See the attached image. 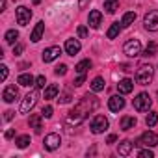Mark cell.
Segmentation results:
<instances>
[{
    "label": "cell",
    "mask_w": 158,
    "mask_h": 158,
    "mask_svg": "<svg viewBox=\"0 0 158 158\" xmlns=\"http://www.w3.org/2000/svg\"><path fill=\"white\" fill-rule=\"evenodd\" d=\"M154 154H152V151L151 149H143V151H139V158H152Z\"/></svg>",
    "instance_id": "obj_36"
},
{
    "label": "cell",
    "mask_w": 158,
    "mask_h": 158,
    "mask_svg": "<svg viewBox=\"0 0 158 158\" xmlns=\"http://www.w3.org/2000/svg\"><path fill=\"white\" fill-rule=\"evenodd\" d=\"M97 106H99V99L95 97V95H89V93H86L82 99H80V102H78L69 114H67V123L69 125H80L82 121H86V117L89 115V112H93V110H97Z\"/></svg>",
    "instance_id": "obj_1"
},
{
    "label": "cell",
    "mask_w": 158,
    "mask_h": 158,
    "mask_svg": "<svg viewBox=\"0 0 158 158\" xmlns=\"http://www.w3.org/2000/svg\"><path fill=\"white\" fill-rule=\"evenodd\" d=\"M91 67V61L89 60H82L80 63H76V67H74V71L78 73V74H86V71Z\"/></svg>",
    "instance_id": "obj_22"
},
{
    "label": "cell",
    "mask_w": 158,
    "mask_h": 158,
    "mask_svg": "<svg viewBox=\"0 0 158 158\" xmlns=\"http://www.w3.org/2000/svg\"><path fill=\"white\" fill-rule=\"evenodd\" d=\"M19 97V89L15 88V86H6V89H4V93H2V99H4V102H13L15 99Z\"/></svg>",
    "instance_id": "obj_15"
},
{
    "label": "cell",
    "mask_w": 158,
    "mask_h": 158,
    "mask_svg": "<svg viewBox=\"0 0 158 158\" xmlns=\"http://www.w3.org/2000/svg\"><path fill=\"white\" fill-rule=\"evenodd\" d=\"M86 82V74H78V78L74 80V86H82Z\"/></svg>",
    "instance_id": "obj_37"
},
{
    "label": "cell",
    "mask_w": 158,
    "mask_h": 158,
    "mask_svg": "<svg viewBox=\"0 0 158 158\" xmlns=\"http://www.w3.org/2000/svg\"><path fill=\"white\" fill-rule=\"evenodd\" d=\"M132 147H134V143H132V141L123 139V141L119 143V149H117V151H119V154H121V156H128V154H130V151H132Z\"/></svg>",
    "instance_id": "obj_21"
},
{
    "label": "cell",
    "mask_w": 158,
    "mask_h": 158,
    "mask_svg": "<svg viewBox=\"0 0 158 158\" xmlns=\"http://www.w3.org/2000/svg\"><path fill=\"white\" fill-rule=\"evenodd\" d=\"M43 115L41 114H34V115H30V119H28V125H30V128H34V132L35 134H41V130H43Z\"/></svg>",
    "instance_id": "obj_13"
},
{
    "label": "cell",
    "mask_w": 158,
    "mask_h": 158,
    "mask_svg": "<svg viewBox=\"0 0 158 158\" xmlns=\"http://www.w3.org/2000/svg\"><path fill=\"white\" fill-rule=\"evenodd\" d=\"M88 4H89V0H80V2H78V8H80V10H86Z\"/></svg>",
    "instance_id": "obj_42"
},
{
    "label": "cell",
    "mask_w": 158,
    "mask_h": 158,
    "mask_svg": "<svg viewBox=\"0 0 158 158\" xmlns=\"http://www.w3.org/2000/svg\"><path fill=\"white\" fill-rule=\"evenodd\" d=\"M37 91L34 89V91H30L24 99H23V102H21V114H28L34 106H35V102H37Z\"/></svg>",
    "instance_id": "obj_6"
},
{
    "label": "cell",
    "mask_w": 158,
    "mask_h": 158,
    "mask_svg": "<svg viewBox=\"0 0 158 158\" xmlns=\"http://www.w3.org/2000/svg\"><path fill=\"white\" fill-rule=\"evenodd\" d=\"M15 143H17L19 149H24V147L30 145V136H26V134H24V136H19V138L15 139Z\"/></svg>",
    "instance_id": "obj_29"
},
{
    "label": "cell",
    "mask_w": 158,
    "mask_h": 158,
    "mask_svg": "<svg viewBox=\"0 0 158 158\" xmlns=\"http://www.w3.org/2000/svg\"><path fill=\"white\" fill-rule=\"evenodd\" d=\"M0 69H2V80H6V78H8V67H6V65H2Z\"/></svg>",
    "instance_id": "obj_43"
},
{
    "label": "cell",
    "mask_w": 158,
    "mask_h": 158,
    "mask_svg": "<svg viewBox=\"0 0 158 158\" xmlns=\"http://www.w3.org/2000/svg\"><path fill=\"white\" fill-rule=\"evenodd\" d=\"M119 8V0H104V10L108 13H115Z\"/></svg>",
    "instance_id": "obj_23"
},
{
    "label": "cell",
    "mask_w": 158,
    "mask_h": 158,
    "mask_svg": "<svg viewBox=\"0 0 158 158\" xmlns=\"http://www.w3.org/2000/svg\"><path fill=\"white\" fill-rule=\"evenodd\" d=\"M152 76H154V69L151 65H141L136 71V82L139 86H147L152 82Z\"/></svg>",
    "instance_id": "obj_2"
},
{
    "label": "cell",
    "mask_w": 158,
    "mask_h": 158,
    "mask_svg": "<svg viewBox=\"0 0 158 158\" xmlns=\"http://www.w3.org/2000/svg\"><path fill=\"white\" fill-rule=\"evenodd\" d=\"M91 89H93V91H102V89H104V78H102V76L93 78V82H91Z\"/></svg>",
    "instance_id": "obj_25"
},
{
    "label": "cell",
    "mask_w": 158,
    "mask_h": 158,
    "mask_svg": "<svg viewBox=\"0 0 158 158\" xmlns=\"http://www.w3.org/2000/svg\"><path fill=\"white\" fill-rule=\"evenodd\" d=\"M119 32H121V24L119 23H114L112 26H110V30H108V39H115L117 35H119Z\"/></svg>",
    "instance_id": "obj_26"
},
{
    "label": "cell",
    "mask_w": 158,
    "mask_h": 158,
    "mask_svg": "<svg viewBox=\"0 0 158 158\" xmlns=\"http://www.w3.org/2000/svg\"><path fill=\"white\" fill-rule=\"evenodd\" d=\"M45 149L47 151H56L58 147H60V143H61V139H60V136L56 134V132H52V134H47L45 136Z\"/></svg>",
    "instance_id": "obj_11"
},
{
    "label": "cell",
    "mask_w": 158,
    "mask_h": 158,
    "mask_svg": "<svg viewBox=\"0 0 158 158\" xmlns=\"http://www.w3.org/2000/svg\"><path fill=\"white\" fill-rule=\"evenodd\" d=\"M145 123H147V127H154V125L158 123V112H151V114L145 117Z\"/></svg>",
    "instance_id": "obj_30"
},
{
    "label": "cell",
    "mask_w": 158,
    "mask_h": 158,
    "mask_svg": "<svg viewBox=\"0 0 158 158\" xmlns=\"http://www.w3.org/2000/svg\"><path fill=\"white\" fill-rule=\"evenodd\" d=\"M6 10V0H0V11Z\"/></svg>",
    "instance_id": "obj_45"
},
{
    "label": "cell",
    "mask_w": 158,
    "mask_h": 158,
    "mask_svg": "<svg viewBox=\"0 0 158 158\" xmlns=\"http://www.w3.org/2000/svg\"><path fill=\"white\" fill-rule=\"evenodd\" d=\"M13 136H15V128H10V130H6V134H4L6 139H11Z\"/></svg>",
    "instance_id": "obj_40"
},
{
    "label": "cell",
    "mask_w": 158,
    "mask_h": 158,
    "mask_svg": "<svg viewBox=\"0 0 158 158\" xmlns=\"http://www.w3.org/2000/svg\"><path fill=\"white\" fill-rule=\"evenodd\" d=\"M54 73H56V74H61V76H63V74L67 73V65H63V63H60V65H58V67L54 69Z\"/></svg>",
    "instance_id": "obj_35"
},
{
    "label": "cell",
    "mask_w": 158,
    "mask_h": 158,
    "mask_svg": "<svg viewBox=\"0 0 158 158\" xmlns=\"http://www.w3.org/2000/svg\"><path fill=\"white\" fill-rule=\"evenodd\" d=\"M13 114H15V112H11V110H8V112L4 114V121H11V119H13Z\"/></svg>",
    "instance_id": "obj_41"
},
{
    "label": "cell",
    "mask_w": 158,
    "mask_h": 158,
    "mask_svg": "<svg viewBox=\"0 0 158 158\" xmlns=\"http://www.w3.org/2000/svg\"><path fill=\"white\" fill-rule=\"evenodd\" d=\"M86 35H88V28L80 26V28H78V37H86Z\"/></svg>",
    "instance_id": "obj_39"
},
{
    "label": "cell",
    "mask_w": 158,
    "mask_h": 158,
    "mask_svg": "<svg viewBox=\"0 0 158 158\" xmlns=\"http://www.w3.org/2000/svg\"><path fill=\"white\" fill-rule=\"evenodd\" d=\"M71 99H73L71 93H63V95L58 99V102H60V104H67V102H71Z\"/></svg>",
    "instance_id": "obj_33"
},
{
    "label": "cell",
    "mask_w": 158,
    "mask_h": 158,
    "mask_svg": "<svg viewBox=\"0 0 158 158\" xmlns=\"http://www.w3.org/2000/svg\"><path fill=\"white\" fill-rule=\"evenodd\" d=\"M108 108H110L112 112H121V110L125 108V99H123L121 95H114V97H110V101H108Z\"/></svg>",
    "instance_id": "obj_12"
},
{
    "label": "cell",
    "mask_w": 158,
    "mask_h": 158,
    "mask_svg": "<svg viewBox=\"0 0 158 158\" xmlns=\"http://www.w3.org/2000/svg\"><path fill=\"white\" fill-rule=\"evenodd\" d=\"M156 48H158V47H156L154 43H149V47L145 48V52H143V56H149V58H151V56H154V52H156Z\"/></svg>",
    "instance_id": "obj_31"
},
{
    "label": "cell",
    "mask_w": 158,
    "mask_h": 158,
    "mask_svg": "<svg viewBox=\"0 0 158 158\" xmlns=\"http://www.w3.org/2000/svg\"><path fill=\"white\" fill-rule=\"evenodd\" d=\"M136 117L134 115H125L123 119H121V130H130V128H134L136 127Z\"/></svg>",
    "instance_id": "obj_20"
},
{
    "label": "cell",
    "mask_w": 158,
    "mask_h": 158,
    "mask_svg": "<svg viewBox=\"0 0 158 158\" xmlns=\"http://www.w3.org/2000/svg\"><path fill=\"white\" fill-rule=\"evenodd\" d=\"M108 128V119L104 115H95L91 119V132L93 134H102Z\"/></svg>",
    "instance_id": "obj_8"
},
{
    "label": "cell",
    "mask_w": 158,
    "mask_h": 158,
    "mask_svg": "<svg viewBox=\"0 0 158 158\" xmlns=\"http://www.w3.org/2000/svg\"><path fill=\"white\" fill-rule=\"evenodd\" d=\"M43 32H45V23H43V21H39V23L35 24V28L32 30V35H30V39H32L34 43H37V41L43 37Z\"/></svg>",
    "instance_id": "obj_18"
},
{
    "label": "cell",
    "mask_w": 158,
    "mask_h": 158,
    "mask_svg": "<svg viewBox=\"0 0 158 158\" xmlns=\"http://www.w3.org/2000/svg\"><path fill=\"white\" fill-rule=\"evenodd\" d=\"M17 82H19V86H24V88H28V86L35 84V78H34L30 73H23V74H19Z\"/></svg>",
    "instance_id": "obj_19"
},
{
    "label": "cell",
    "mask_w": 158,
    "mask_h": 158,
    "mask_svg": "<svg viewBox=\"0 0 158 158\" xmlns=\"http://www.w3.org/2000/svg\"><path fill=\"white\" fill-rule=\"evenodd\" d=\"M132 89H134V82L130 80V78H123V80H119V84H117V91H119L121 95H128Z\"/></svg>",
    "instance_id": "obj_16"
},
{
    "label": "cell",
    "mask_w": 158,
    "mask_h": 158,
    "mask_svg": "<svg viewBox=\"0 0 158 158\" xmlns=\"http://www.w3.org/2000/svg\"><path fill=\"white\" fill-rule=\"evenodd\" d=\"M58 93H60V88H58L56 84H50V86L45 89V99H54Z\"/></svg>",
    "instance_id": "obj_27"
},
{
    "label": "cell",
    "mask_w": 158,
    "mask_h": 158,
    "mask_svg": "<svg viewBox=\"0 0 158 158\" xmlns=\"http://www.w3.org/2000/svg\"><path fill=\"white\" fill-rule=\"evenodd\" d=\"M4 39H6V43L13 45V43L19 39V32H17V30H8V32H6V35H4Z\"/></svg>",
    "instance_id": "obj_28"
},
{
    "label": "cell",
    "mask_w": 158,
    "mask_h": 158,
    "mask_svg": "<svg viewBox=\"0 0 158 158\" xmlns=\"http://www.w3.org/2000/svg\"><path fill=\"white\" fill-rule=\"evenodd\" d=\"M23 50H24V47H23L21 43H19L17 47H13V54H15V56H19V54H23Z\"/></svg>",
    "instance_id": "obj_38"
},
{
    "label": "cell",
    "mask_w": 158,
    "mask_h": 158,
    "mask_svg": "<svg viewBox=\"0 0 158 158\" xmlns=\"http://www.w3.org/2000/svg\"><path fill=\"white\" fill-rule=\"evenodd\" d=\"M88 23H89V26H91V28H99V26H101V23H102V13H101L99 10L89 11V19H88Z\"/></svg>",
    "instance_id": "obj_17"
},
{
    "label": "cell",
    "mask_w": 158,
    "mask_h": 158,
    "mask_svg": "<svg viewBox=\"0 0 158 158\" xmlns=\"http://www.w3.org/2000/svg\"><path fill=\"white\" fill-rule=\"evenodd\" d=\"M143 24H145V28H147L149 32H158V11L152 10V11L145 13V17H143Z\"/></svg>",
    "instance_id": "obj_7"
},
{
    "label": "cell",
    "mask_w": 158,
    "mask_h": 158,
    "mask_svg": "<svg viewBox=\"0 0 158 158\" xmlns=\"http://www.w3.org/2000/svg\"><path fill=\"white\" fill-rule=\"evenodd\" d=\"M134 21H136V11H128V13L123 15V19H121V26H130Z\"/></svg>",
    "instance_id": "obj_24"
},
{
    "label": "cell",
    "mask_w": 158,
    "mask_h": 158,
    "mask_svg": "<svg viewBox=\"0 0 158 158\" xmlns=\"http://www.w3.org/2000/svg\"><path fill=\"white\" fill-rule=\"evenodd\" d=\"M123 52H125L128 58L139 56V54H141V43H139V39H128V41L125 43V47H123Z\"/></svg>",
    "instance_id": "obj_5"
},
{
    "label": "cell",
    "mask_w": 158,
    "mask_h": 158,
    "mask_svg": "<svg viewBox=\"0 0 158 158\" xmlns=\"http://www.w3.org/2000/svg\"><path fill=\"white\" fill-rule=\"evenodd\" d=\"M15 17H17V23H19L21 26H26V24L30 23V19H32V11H30L26 6H19L17 11H15Z\"/></svg>",
    "instance_id": "obj_9"
},
{
    "label": "cell",
    "mask_w": 158,
    "mask_h": 158,
    "mask_svg": "<svg viewBox=\"0 0 158 158\" xmlns=\"http://www.w3.org/2000/svg\"><path fill=\"white\" fill-rule=\"evenodd\" d=\"M45 84H47V78H45V76H43V74H41V76H37V78H35V86H37V88H39V89H41V88H45Z\"/></svg>",
    "instance_id": "obj_32"
},
{
    "label": "cell",
    "mask_w": 158,
    "mask_h": 158,
    "mask_svg": "<svg viewBox=\"0 0 158 158\" xmlns=\"http://www.w3.org/2000/svg\"><path fill=\"white\" fill-rule=\"evenodd\" d=\"M134 145H138V147H141V145H145V147H156V145H158V134L147 130V132H143V134L136 139Z\"/></svg>",
    "instance_id": "obj_4"
},
{
    "label": "cell",
    "mask_w": 158,
    "mask_h": 158,
    "mask_svg": "<svg viewBox=\"0 0 158 158\" xmlns=\"http://www.w3.org/2000/svg\"><path fill=\"white\" fill-rule=\"evenodd\" d=\"M115 139H117V136H115V134H112V136H108V143H114Z\"/></svg>",
    "instance_id": "obj_44"
},
{
    "label": "cell",
    "mask_w": 158,
    "mask_h": 158,
    "mask_svg": "<svg viewBox=\"0 0 158 158\" xmlns=\"http://www.w3.org/2000/svg\"><path fill=\"white\" fill-rule=\"evenodd\" d=\"M80 48H82V45H80V41H78V39H67L65 41V52L69 56L78 54V52H80Z\"/></svg>",
    "instance_id": "obj_14"
},
{
    "label": "cell",
    "mask_w": 158,
    "mask_h": 158,
    "mask_svg": "<svg viewBox=\"0 0 158 158\" xmlns=\"http://www.w3.org/2000/svg\"><path fill=\"white\" fill-rule=\"evenodd\" d=\"M60 54H61V48H60V47H48V48L43 50V56H41V58H43L45 63H50V61L58 60Z\"/></svg>",
    "instance_id": "obj_10"
},
{
    "label": "cell",
    "mask_w": 158,
    "mask_h": 158,
    "mask_svg": "<svg viewBox=\"0 0 158 158\" xmlns=\"http://www.w3.org/2000/svg\"><path fill=\"white\" fill-rule=\"evenodd\" d=\"M52 112H54V110H52V106H45V108L41 110V115L48 119V117H52Z\"/></svg>",
    "instance_id": "obj_34"
},
{
    "label": "cell",
    "mask_w": 158,
    "mask_h": 158,
    "mask_svg": "<svg viewBox=\"0 0 158 158\" xmlns=\"http://www.w3.org/2000/svg\"><path fill=\"white\" fill-rule=\"evenodd\" d=\"M152 106V99H151V95L149 93H139L136 99H134V108L138 110V112H149V108Z\"/></svg>",
    "instance_id": "obj_3"
},
{
    "label": "cell",
    "mask_w": 158,
    "mask_h": 158,
    "mask_svg": "<svg viewBox=\"0 0 158 158\" xmlns=\"http://www.w3.org/2000/svg\"><path fill=\"white\" fill-rule=\"evenodd\" d=\"M34 4H41V0H34Z\"/></svg>",
    "instance_id": "obj_46"
}]
</instances>
